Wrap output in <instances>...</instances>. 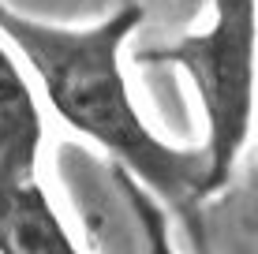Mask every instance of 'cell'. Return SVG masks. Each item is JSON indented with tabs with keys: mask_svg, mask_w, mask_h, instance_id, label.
<instances>
[{
	"mask_svg": "<svg viewBox=\"0 0 258 254\" xmlns=\"http://www.w3.org/2000/svg\"><path fill=\"white\" fill-rule=\"evenodd\" d=\"M142 19V0H123L105 23L71 30L26 19L0 0V38L34 67L52 112L79 135L105 146L112 164L127 168L168 213L180 217L191 235L199 209L210 198V157L202 146L176 150L157 138L131 101L120 52Z\"/></svg>",
	"mask_w": 258,
	"mask_h": 254,
	"instance_id": "6da1fadb",
	"label": "cell"
},
{
	"mask_svg": "<svg viewBox=\"0 0 258 254\" xmlns=\"http://www.w3.org/2000/svg\"><path fill=\"white\" fill-rule=\"evenodd\" d=\"M0 254H79L38 180L0 191Z\"/></svg>",
	"mask_w": 258,
	"mask_h": 254,
	"instance_id": "5b68a950",
	"label": "cell"
},
{
	"mask_svg": "<svg viewBox=\"0 0 258 254\" xmlns=\"http://www.w3.org/2000/svg\"><path fill=\"white\" fill-rule=\"evenodd\" d=\"M112 180H116L120 195L127 198L131 213L139 217L142 224V235H146V254H176L172 247V221H168V209L157 202L154 195H150L142 183L131 176L127 168H120V164H112Z\"/></svg>",
	"mask_w": 258,
	"mask_h": 254,
	"instance_id": "8992f818",
	"label": "cell"
},
{
	"mask_svg": "<svg viewBox=\"0 0 258 254\" xmlns=\"http://www.w3.org/2000/svg\"><path fill=\"white\" fill-rule=\"evenodd\" d=\"M139 67L176 64L199 86L206 116L210 195L228 183L251 138L254 109V0H213V23L202 34H183L172 45L139 49Z\"/></svg>",
	"mask_w": 258,
	"mask_h": 254,
	"instance_id": "7a4b0ae2",
	"label": "cell"
},
{
	"mask_svg": "<svg viewBox=\"0 0 258 254\" xmlns=\"http://www.w3.org/2000/svg\"><path fill=\"white\" fill-rule=\"evenodd\" d=\"M41 142H45V124L38 98L0 38V191L38 180Z\"/></svg>",
	"mask_w": 258,
	"mask_h": 254,
	"instance_id": "3957f363",
	"label": "cell"
},
{
	"mask_svg": "<svg viewBox=\"0 0 258 254\" xmlns=\"http://www.w3.org/2000/svg\"><path fill=\"white\" fill-rule=\"evenodd\" d=\"M195 254H254V168L243 164L202 202L187 235Z\"/></svg>",
	"mask_w": 258,
	"mask_h": 254,
	"instance_id": "277c9868",
	"label": "cell"
}]
</instances>
